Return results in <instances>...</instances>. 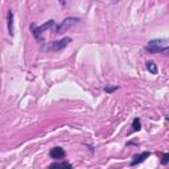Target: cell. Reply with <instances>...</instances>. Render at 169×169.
Wrapping results in <instances>:
<instances>
[{"mask_svg":"<svg viewBox=\"0 0 169 169\" xmlns=\"http://www.w3.org/2000/svg\"><path fill=\"white\" fill-rule=\"evenodd\" d=\"M70 41H72V38L65 37L64 40L52 42V44H49V45H46V46H44V49H45V50H61V49H64L65 46H67V44H69Z\"/></svg>","mask_w":169,"mask_h":169,"instance_id":"cell-1","label":"cell"},{"mask_svg":"<svg viewBox=\"0 0 169 169\" xmlns=\"http://www.w3.org/2000/svg\"><path fill=\"white\" fill-rule=\"evenodd\" d=\"M54 25V20H49V21H46L44 25H41V27H37L36 28L35 25H30V28L33 29V35L36 36V38H40V35L44 30H46V29H49L50 27H53Z\"/></svg>","mask_w":169,"mask_h":169,"instance_id":"cell-2","label":"cell"},{"mask_svg":"<svg viewBox=\"0 0 169 169\" xmlns=\"http://www.w3.org/2000/svg\"><path fill=\"white\" fill-rule=\"evenodd\" d=\"M79 21V19H74V17H67L66 20H65L62 24L60 25V27L57 28V33H62L64 30H66L69 27H72L73 24H75V22Z\"/></svg>","mask_w":169,"mask_h":169,"instance_id":"cell-3","label":"cell"},{"mask_svg":"<svg viewBox=\"0 0 169 169\" xmlns=\"http://www.w3.org/2000/svg\"><path fill=\"white\" fill-rule=\"evenodd\" d=\"M65 151L61 147H56V148H53L52 151H50V156L53 157V159H57V160H60V159H62V157H65Z\"/></svg>","mask_w":169,"mask_h":169,"instance_id":"cell-4","label":"cell"},{"mask_svg":"<svg viewBox=\"0 0 169 169\" xmlns=\"http://www.w3.org/2000/svg\"><path fill=\"white\" fill-rule=\"evenodd\" d=\"M149 155H151L149 152H143V153H140V155H136V156L134 157L135 160L131 162V165H136V164H140V162H143L145 159H148Z\"/></svg>","mask_w":169,"mask_h":169,"instance_id":"cell-5","label":"cell"},{"mask_svg":"<svg viewBox=\"0 0 169 169\" xmlns=\"http://www.w3.org/2000/svg\"><path fill=\"white\" fill-rule=\"evenodd\" d=\"M147 69L151 74H157V66L153 61H148L147 62Z\"/></svg>","mask_w":169,"mask_h":169,"instance_id":"cell-6","label":"cell"},{"mask_svg":"<svg viewBox=\"0 0 169 169\" xmlns=\"http://www.w3.org/2000/svg\"><path fill=\"white\" fill-rule=\"evenodd\" d=\"M8 30H9L11 35H13V13L8 12Z\"/></svg>","mask_w":169,"mask_h":169,"instance_id":"cell-7","label":"cell"},{"mask_svg":"<svg viewBox=\"0 0 169 169\" xmlns=\"http://www.w3.org/2000/svg\"><path fill=\"white\" fill-rule=\"evenodd\" d=\"M50 168H72V164L69 162H54V164L50 165Z\"/></svg>","mask_w":169,"mask_h":169,"instance_id":"cell-8","label":"cell"},{"mask_svg":"<svg viewBox=\"0 0 169 169\" xmlns=\"http://www.w3.org/2000/svg\"><path fill=\"white\" fill-rule=\"evenodd\" d=\"M132 127H134V131H139L142 128V123H140V119L135 118L134 119V123H132Z\"/></svg>","mask_w":169,"mask_h":169,"instance_id":"cell-9","label":"cell"},{"mask_svg":"<svg viewBox=\"0 0 169 169\" xmlns=\"http://www.w3.org/2000/svg\"><path fill=\"white\" fill-rule=\"evenodd\" d=\"M116 89H118V86H106L105 87V91L106 92H112V91H115Z\"/></svg>","mask_w":169,"mask_h":169,"instance_id":"cell-10","label":"cell"},{"mask_svg":"<svg viewBox=\"0 0 169 169\" xmlns=\"http://www.w3.org/2000/svg\"><path fill=\"white\" fill-rule=\"evenodd\" d=\"M161 162H162V164H168V162H169V155H162Z\"/></svg>","mask_w":169,"mask_h":169,"instance_id":"cell-11","label":"cell"},{"mask_svg":"<svg viewBox=\"0 0 169 169\" xmlns=\"http://www.w3.org/2000/svg\"><path fill=\"white\" fill-rule=\"evenodd\" d=\"M161 53H162V54H169V46L168 48H162Z\"/></svg>","mask_w":169,"mask_h":169,"instance_id":"cell-12","label":"cell"},{"mask_svg":"<svg viewBox=\"0 0 169 169\" xmlns=\"http://www.w3.org/2000/svg\"><path fill=\"white\" fill-rule=\"evenodd\" d=\"M60 3L61 4H65V0H60Z\"/></svg>","mask_w":169,"mask_h":169,"instance_id":"cell-13","label":"cell"}]
</instances>
